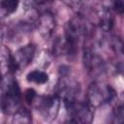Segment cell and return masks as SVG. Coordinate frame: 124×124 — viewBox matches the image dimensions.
Here are the masks:
<instances>
[{
  "label": "cell",
  "instance_id": "1",
  "mask_svg": "<svg viewBox=\"0 0 124 124\" xmlns=\"http://www.w3.org/2000/svg\"><path fill=\"white\" fill-rule=\"evenodd\" d=\"M85 24L79 16L74 17L67 23L65 29V50L69 54L75 53L77 44L79 38L85 34Z\"/></svg>",
  "mask_w": 124,
  "mask_h": 124
},
{
  "label": "cell",
  "instance_id": "2",
  "mask_svg": "<svg viewBox=\"0 0 124 124\" xmlns=\"http://www.w3.org/2000/svg\"><path fill=\"white\" fill-rule=\"evenodd\" d=\"M115 97L114 89L109 85H103L98 82L90 84L87 90V101L91 107L98 108Z\"/></svg>",
  "mask_w": 124,
  "mask_h": 124
},
{
  "label": "cell",
  "instance_id": "3",
  "mask_svg": "<svg viewBox=\"0 0 124 124\" xmlns=\"http://www.w3.org/2000/svg\"><path fill=\"white\" fill-rule=\"evenodd\" d=\"M3 93L1 99L2 110L5 113H11L17 110V106L20 101V90L16 80L7 82V85L3 83Z\"/></svg>",
  "mask_w": 124,
  "mask_h": 124
},
{
  "label": "cell",
  "instance_id": "4",
  "mask_svg": "<svg viewBox=\"0 0 124 124\" xmlns=\"http://www.w3.org/2000/svg\"><path fill=\"white\" fill-rule=\"evenodd\" d=\"M71 122L90 123L93 118V112L87 104L78 102L76 99L64 102Z\"/></svg>",
  "mask_w": 124,
  "mask_h": 124
},
{
  "label": "cell",
  "instance_id": "5",
  "mask_svg": "<svg viewBox=\"0 0 124 124\" xmlns=\"http://www.w3.org/2000/svg\"><path fill=\"white\" fill-rule=\"evenodd\" d=\"M59 108V98L58 96L54 97H45L39 102L38 109L44 113L46 118H55Z\"/></svg>",
  "mask_w": 124,
  "mask_h": 124
},
{
  "label": "cell",
  "instance_id": "6",
  "mask_svg": "<svg viewBox=\"0 0 124 124\" xmlns=\"http://www.w3.org/2000/svg\"><path fill=\"white\" fill-rule=\"evenodd\" d=\"M35 53V46L33 45H28L20 49H18L15 56H13L14 63L16 66V69H19L20 67L27 66L31 61Z\"/></svg>",
  "mask_w": 124,
  "mask_h": 124
},
{
  "label": "cell",
  "instance_id": "7",
  "mask_svg": "<svg viewBox=\"0 0 124 124\" xmlns=\"http://www.w3.org/2000/svg\"><path fill=\"white\" fill-rule=\"evenodd\" d=\"M38 25L40 28V32L44 36H49L54 28V18L48 13L42 15L39 17Z\"/></svg>",
  "mask_w": 124,
  "mask_h": 124
},
{
  "label": "cell",
  "instance_id": "8",
  "mask_svg": "<svg viewBox=\"0 0 124 124\" xmlns=\"http://www.w3.org/2000/svg\"><path fill=\"white\" fill-rule=\"evenodd\" d=\"M99 24L105 31H109L113 25V17L109 9L103 8L99 12Z\"/></svg>",
  "mask_w": 124,
  "mask_h": 124
},
{
  "label": "cell",
  "instance_id": "9",
  "mask_svg": "<svg viewBox=\"0 0 124 124\" xmlns=\"http://www.w3.org/2000/svg\"><path fill=\"white\" fill-rule=\"evenodd\" d=\"M26 79L29 82H35V83H38V84H43V83H46L48 80V76H47L46 73H45L43 71L36 70V71L30 72L26 76Z\"/></svg>",
  "mask_w": 124,
  "mask_h": 124
},
{
  "label": "cell",
  "instance_id": "10",
  "mask_svg": "<svg viewBox=\"0 0 124 124\" xmlns=\"http://www.w3.org/2000/svg\"><path fill=\"white\" fill-rule=\"evenodd\" d=\"M31 121H32L31 113L27 108H18L17 110H16L15 115L13 117V122H15V123H29Z\"/></svg>",
  "mask_w": 124,
  "mask_h": 124
},
{
  "label": "cell",
  "instance_id": "11",
  "mask_svg": "<svg viewBox=\"0 0 124 124\" xmlns=\"http://www.w3.org/2000/svg\"><path fill=\"white\" fill-rule=\"evenodd\" d=\"M18 0H1V7L7 14H12L16 11Z\"/></svg>",
  "mask_w": 124,
  "mask_h": 124
},
{
  "label": "cell",
  "instance_id": "12",
  "mask_svg": "<svg viewBox=\"0 0 124 124\" xmlns=\"http://www.w3.org/2000/svg\"><path fill=\"white\" fill-rule=\"evenodd\" d=\"M114 122H124V103L118 105L115 109H114V114H113Z\"/></svg>",
  "mask_w": 124,
  "mask_h": 124
},
{
  "label": "cell",
  "instance_id": "13",
  "mask_svg": "<svg viewBox=\"0 0 124 124\" xmlns=\"http://www.w3.org/2000/svg\"><path fill=\"white\" fill-rule=\"evenodd\" d=\"M111 9L118 14H124V0H113L111 3Z\"/></svg>",
  "mask_w": 124,
  "mask_h": 124
},
{
  "label": "cell",
  "instance_id": "14",
  "mask_svg": "<svg viewBox=\"0 0 124 124\" xmlns=\"http://www.w3.org/2000/svg\"><path fill=\"white\" fill-rule=\"evenodd\" d=\"M72 9H80L84 0H62Z\"/></svg>",
  "mask_w": 124,
  "mask_h": 124
},
{
  "label": "cell",
  "instance_id": "15",
  "mask_svg": "<svg viewBox=\"0 0 124 124\" xmlns=\"http://www.w3.org/2000/svg\"><path fill=\"white\" fill-rule=\"evenodd\" d=\"M35 98H36V92H35V90L34 89H31V88L27 89L26 92H25V100H26V102L28 104H32L33 101L35 100Z\"/></svg>",
  "mask_w": 124,
  "mask_h": 124
},
{
  "label": "cell",
  "instance_id": "16",
  "mask_svg": "<svg viewBox=\"0 0 124 124\" xmlns=\"http://www.w3.org/2000/svg\"><path fill=\"white\" fill-rule=\"evenodd\" d=\"M47 0H24V3L27 6H31V7H36V6H40L43 5L44 3H46Z\"/></svg>",
  "mask_w": 124,
  "mask_h": 124
}]
</instances>
